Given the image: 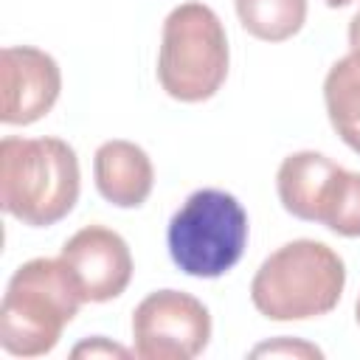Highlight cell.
I'll use <instances>...</instances> for the list:
<instances>
[{
  "label": "cell",
  "mask_w": 360,
  "mask_h": 360,
  "mask_svg": "<svg viewBox=\"0 0 360 360\" xmlns=\"http://www.w3.org/2000/svg\"><path fill=\"white\" fill-rule=\"evenodd\" d=\"M349 48H352V56L360 62V11L349 22Z\"/></svg>",
  "instance_id": "16"
},
{
  "label": "cell",
  "mask_w": 360,
  "mask_h": 360,
  "mask_svg": "<svg viewBox=\"0 0 360 360\" xmlns=\"http://www.w3.org/2000/svg\"><path fill=\"white\" fill-rule=\"evenodd\" d=\"M228 76V37L214 14L202 3L177 6L163 22V39L158 53L160 87L177 101L211 98Z\"/></svg>",
  "instance_id": "5"
},
{
  "label": "cell",
  "mask_w": 360,
  "mask_h": 360,
  "mask_svg": "<svg viewBox=\"0 0 360 360\" xmlns=\"http://www.w3.org/2000/svg\"><path fill=\"white\" fill-rule=\"evenodd\" d=\"M326 228L338 236H360V174L349 172L343 191L338 197V205L326 222Z\"/></svg>",
  "instance_id": "13"
},
{
  "label": "cell",
  "mask_w": 360,
  "mask_h": 360,
  "mask_svg": "<svg viewBox=\"0 0 360 360\" xmlns=\"http://www.w3.org/2000/svg\"><path fill=\"white\" fill-rule=\"evenodd\" d=\"M166 245L172 262L186 276L219 278L245 253L248 214L233 194L200 188L169 219Z\"/></svg>",
  "instance_id": "4"
},
{
  "label": "cell",
  "mask_w": 360,
  "mask_h": 360,
  "mask_svg": "<svg viewBox=\"0 0 360 360\" xmlns=\"http://www.w3.org/2000/svg\"><path fill=\"white\" fill-rule=\"evenodd\" d=\"M329 8H343V6H349V3H354V0H323Z\"/></svg>",
  "instance_id": "17"
},
{
  "label": "cell",
  "mask_w": 360,
  "mask_h": 360,
  "mask_svg": "<svg viewBox=\"0 0 360 360\" xmlns=\"http://www.w3.org/2000/svg\"><path fill=\"white\" fill-rule=\"evenodd\" d=\"M253 354H298V357H321V349L309 346V343H298V340H276V343H264V346H256Z\"/></svg>",
  "instance_id": "15"
},
{
  "label": "cell",
  "mask_w": 360,
  "mask_h": 360,
  "mask_svg": "<svg viewBox=\"0 0 360 360\" xmlns=\"http://www.w3.org/2000/svg\"><path fill=\"white\" fill-rule=\"evenodd\" d=\"M323 101L332 129L360 155V62L354 56L338 59L323 82Z\"/></svg>",
  "instance_id": "11"
},
{
  "label": "cell",
  "mask_w": 360,
  "mask_h": 360,
  "mask_svg": "<svg viewBox=\"0 0 360 360\" xmlns=\"http://www.w3.org/2000/svg\"><path fill=\"white\" fill-rule=\"evenodd\" d=\"M343 284V259L329 245L295 239L262 262L250 284V298L270 321H309L338 307Z\"/></svg>",
  "instance_id": "3"
},
{
  "label": "cell",
  "mask_w": 360,
  "mask_h": 360,
  "mask_svg": "<svg viewBox=\"0 0 360 360\" xmlns=\"http://www.w3.org/2000/svg\"><path fill=\"white\" fill-rule=\"evenodd\" d=\"M236 17L248 34L264 42H284L301 31L307 0H233Z\"/></svg>",
  "instance_id": "12"
},
{
  "label": "cell",
  "mask_w": 360,
  "mask_h": 360,
  "mask_svg": "<svg viewBox=\"0 0 360 360\" xmlns=\"http://www.w3.org/2000/svg\"><path fill=\"white\" fill-rule=\"evenodd\" d=\"M79 200V160L62 138L0 141V205L31 228L65 219Z\"/></svg>",
  "instance_id": "1"
},
{
  "label": "cell",
  "mask_w": 360,
  "mask_h": 360,
  "mask_svg": "<svg viewBox=\"0 0 360 360\" xmlns=\"http://www.w3.org/2000/svg\"><path fill=\"white\" fill-rule=\"evenodd\" d=\"M93 174L98 194L118 208H138L152 191V160L132 141H107L96 149Z\"/></svg>",
  "instance_id": "10"
},
{
  "label": "cell",
  "mask_w": 360,
  "mask_h": 360,
  "mask_svg": "<svg viewBox=\"0 0 360 360\" xmlns=\"http://www.w3.org/2000/svg\"><path fill=\"white\" fill-rule=\"evenodd\" d=\"M343 180H346V169L329 160L326 155L295 152L281 160L276 174V188L287 214L304 222L326 225L335 211Z\"/></svg>",
  "instance_id": "9"
},
{
  "label": "cell",
  "mask_w": 360,
  "mask_h": 360,
  "mask_svg": "<svg viewBox=\"0 0 360 360\" xmlns=\"http://www.w3.org/2000/svg\"><path fill=\"white\" fill-rule=\"evenodd\" d=\"M73 357H129V352L118 343H110L107 338H93V340H84L79 346H73L70 352Z\"/></svg>",
  "instance_id": "14"
},
{
  "label": "cell",
  "mask_w": 360,
  "mask_h": 360,
  "mask_svg": "<svg viewBox=\"0 0 360 360\" xmlns=\"http://www.w3.org/2000/svg\"><path fill=\"white\" fill-rule=\"evenodd\" d=\"M84 304L62 259H31L8 281L0 309V346L14 357L48 354Z\"/></svg>",
  "instance_id": "2"
},
{
  "label": "cell",
  "mask_w": 360,
  "mask_h": 360,
  "mask_svg": "<svg viewBox=\"0 0 360 360\" xmlns=\"http://www.w3.org/2000/svg\"><path fill=\"white\" fill-rule=\"evenodd\" d=\"M211 338L205 304L180 290L149 292L132 312V343L141 360H191Z\"/></svg>",
  "instance_id": "6"
},
{
  "label": "cell",
  "mask_w": 360,
  "mask_h": 360,
  "mask_svg": "<svg viewBox=\"0 0 360 360\" xmlns=\"http://www.w3.org/2000/svg\"><path fill=\"white\" fill-rule=\"evenodd\" d=\"M354 315H357V323H360V295H357V304H354Z\"/></svg>",
  "instance_id": "18"
},
{
  "label": "cell",
  "mask_w": 360,
  "mask_h": 360,
  "mask_svg": "<svg viewBox=\"0 0 360 360\" xmlns=\"http://www.w3.org/2000/svg\"><path fill=\"white\" fill-rule=\"evenodd\" d=\"M62 73L51 53L31 45H8L0 53V121L25 127L39 121L59 98Z\"/></svg>",
  "instance_id": "7"
},
{
  "label": "cell",
  "mask_w": 360,
  "mask_h": 360,
  "mask_svg": "<svg viewBox=\"0 0 360 360\" xmlns=\"http://www.w3.org/2000/svg\"><path fill=\"white\" fill-rule=\"evenodd\" d=\"M59 259L70 267L82 298L90 304L118 298L132 278V256L124 236L104 225H87L76 231L65 242Z\"/></svg>",
  "instance_id": "8"
}]
</instances>
